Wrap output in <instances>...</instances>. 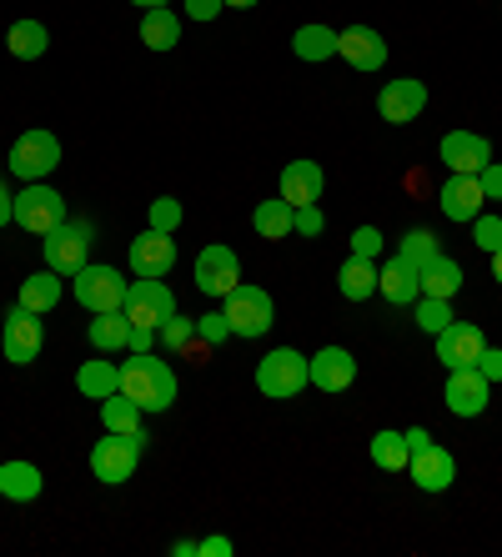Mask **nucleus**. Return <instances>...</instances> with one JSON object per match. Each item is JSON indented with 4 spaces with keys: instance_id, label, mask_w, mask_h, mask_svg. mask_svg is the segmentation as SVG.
Here are the masks:
<instances>
[{
    "instance_id": "nucleus-1",
    "label": "nucleus",
    "mask_w": 502,
    "mask_h": 557,
    "mask_svg": "<svg viewBox=\"0 0 502 557\" xmlns=\"http://www.w3.org/2000/svg\"><path fill=\"white\" fill-rule=\"evenodd\" d=\"M121 397H131L142 412H167L176 403V372L151 351H131V362L121 367Z\"/></svg>"
},
{
    "instance_id": "nucleus-2",
    "label": "nucleus",
    "mask_w": 502,
    "mask_h": 557,
    "mask_svg": "<svg viewBox=\"0 0 502 557\" xmlns=\"http://www.w3.org/2000/svg\"><path fill=\"white\" fill-rule=\"evenodd\" d=\"M302 387H311V372H307V357H302L296 347H277L257 362V392L261 397L292 403Z\"/></svg>"
},
{
    "instance_id": "nucleus-3",
    "label": "nucleus",
    "mask_w": 502,
    "mask_h": 557,
    "mask_svg": "<svg viewBox=\"0 0 502 557\" xmlns=\"http://www.w3.org/2000/svg\"><path fill=\"white\" fill-rule=\"evenodd\" d=\"M90 242H96V226L90 221H71L65 216L51 236H40V251H46V267L56 276H76L90 261Z\"/></svg>"
},
{
    "instance_id": "nucleus-4",
    "label": "nucleus",
    "mask_w": 502,
    "mask_h": 557,
    "mask_svg": "<svg viewBox=\"0 0 502 557\" xmlns=\"http://www.w3.org/2000/svg\"><path fill=\"white\" fill-rule=\"evenodd\" d=\"M126 276L117 272V267H101V261H96V267H81L76 276H71V297L81 301V307L86 311H96V317H101V311H121L126 307Z\"/></svg>"
},
{
    "instance_id": "nucleus-5",
    "label": "nucleus",
    "mask_w": 502,
    "mask_h": 557,
    "mask_svg": "<svg viewBox=\"0 0 502 557\" xmlns=\"http://www.w3.org/2000/svg\"><path fill=\"white\" fill-rule=\"evenodd\" d=\"M146 432H131V437H121V432H106L96 447H90V472H96V482H131V472H136V462H142V447H146Z\"/></svg>"
},
{
    "instance_id": "nucleus-6",
    "label": "nucleus",
    "mask_w": 502,
    "mask_h": 557,
    "mask_svg": "<svg viewBox=\"0 0 502 557\" xmlns=\"http://www.w3.org/2000/svg\"><path fill=\"white\" fill-rule=\"evenodd\" d=\"M126 322L131 326H151V332H161V322H171L176 317V292H171L167 282H151V276H136L126 292Z\"/></svg>"
},
{
    "instance_id": "nucleus-7",
    "label": "nucleus",
    "mask_w": 502,
    "mask_h": 557,
    "mask_svg": "<svg viewBox=\"0 0 502 557\" xmlns=\"http://www.w3.org/2000/svg\"><path fill=\"white\" fill-rule=\"evenodd\" d=\"M65 221V196L51 191L46 182H26V191L15 196V226H26L30 236H51Z\"/></svg>"
},
{
    "instance_id": "nucleus-8",
    "label": "nucleus",
    "mask_w": 502,
    "mask_h": 557,
    "mask_svg": "<svg viewBox=\"0 0 502 557\" xmlns=\"http://www.w3.org/2000/svg\"><path fill=\"white\" fill-rule=\"evenodd\" d=\"M61 166V141L51 131H21L11 146V171L21 182H46L51 171Z\"/></svg>"
},
{
    "instance_id": "nucleus-9",
    "label": "nucleus",
    "mask_w": 502,
    "mask_h": 557,
    "mask_svg": "<svg viewBox=\"0 0 502 557\" xmlns=\"http://www.w3.org/2000/svg\"><path fill=\"white\" fill-rule=\"evenodd\" d=\"M226 322H232V337H267L271 332V317H277V307H271V297L261 292V286H236L232 297H226Z\"/></svg>"
},
{
    "instance_id": "nucleus-10",
    "label": "nucleus",
    "mask_w": 502,
    "mask_h": 557,
    "mask_svg": "<svg viewBox=\"0 0 502 557\" xmlns=\"http://www.w3.org/2000/svg\"><path fill=\"white\" fill-rule=\"evenodd\" d=\"M40 342H46V332H40V311H30V307H21V301H15V307L5 311V332H0L5 362L30 367L40 357Z\"/></svg>"
},
{
    "instance_id": "nucleus-11",
    "label": "nucleus",
    "mask_w": 502,
    "mask_h": 557,
    "mask_svg": "<svg viewBox=\"0 0 502 557\" xmlns=\"http://www.w3.org/2000/svg\"><path fill=\"white\" fill-rule=\"evenodd\" d=\"M196 286L207 292V297H232L236 286H242V261H236L232 247H221V242H211V247H201V257H196Z\"/></svg>"
},
{
    "instance_id": "nucleus-12",
    "label": "nucleus",
    "mask_w": 502,
    "mask_h": 557,
    "mask_svg": "<svg viewBox=\"0 0 502 557\" xmlns=\"http://www.w3.org/2000/svg\"><path fill=\"white\" fill-rule=\"evenodd\" d=\"M488 397H492V382L477 372V367H457V372H448L442 403H448L452 417H482L488 412Z\"/></svg>"
},
{
    "instance_id": "nucleus-13",
    "label": "nucleus",
    "mask_w": 502,
    "mask_h": 557,
    "mask_svg": "<svg viewBox=\"0 0 502 557\" xmlns=\"http://www.w3.org/2000/svg\"><path fill=\"white\" fill-rule=\"evenodd\" d=\"M438 156L452 176H477V171L492 161V146H488V136H477V131H448Z\"/></svg>"
},
{
    "instance_id": "nucleus-14",
    "label": "nucleus",
    "mask_w": 502,
    "mask_h": 557,
    "mask_svg": "<svg viewBox=\"0 0 502 557\" xmlns=\"http://www.w3.org/2000/svg\"><path fill=\"white\" fill-rule=\"evenodd\" d=\"M336 55H342L352 71L372 76V71L387 65V40L377 36L372 26H347V30H336Z\"/></svg>"
},
{
    "instance_id": "nucleus-15",
    "label": "nucleus",
    "mask_w": 502,
    "mask_h": 557,
    "mask_svg": "<svg viewBox=\"0 0 502 557\" xmlns=\"http://www.w3.org/2000/svg\"><path fill=\"white\" fill-rule=\"evenodd\" d=\"M377 111H382L387 126H407V121H417L427 111V86L413 76L402 81H387L382 96H377Z\"/></svg>"
},
{
    "instance_id": "nucleus-16",
    "label": "nucleus",
    "mask_w": 502,
    "mask_h": 557,
    "mask_svg": "<svg viewBox=\"0 0 502 557\" xmlns=\"http://www.w3.org/2000/svg\"><path fill=\"white\" fill-rule=\"evenodd\" d=\"M171 267H176V242H171V232H151V226H146V232L131 242V272L161 282V276H171Z\"/></svg>"
},
{
    "instance_id": "nucleus-17",
    "label": "nucleus",
    "mask_w": 502,
    "mask_h": 557,
    "mask_svg": "<svg viewBox=\"0 0 502 557\" xmlns=\"http://www.w3.org/2000/svg\"><path fill=\"white\" fill-rule=\"evenodd\" d=\"M482 347H488V337H482V326H473V322H452V326L438 332V362L448 367V372H457V367H477Z\"/></svg>"
},
{
    "instance_id": "nucleus-18",
    "label": "nucleus",
    "mask_w": 502,
    "mask_h": 557,
    "mask_svg": "<svg viewBox=\"0 0 502 557\" xmlns=\"http://www.w3.org/2000/svg\"><path fill=\"white\" fill-rule=\"evenodd\" d=\"M307 372L317 392H347L357 382V357L347 347H322L317 357H307Z\"/></svg>"
},
{
    "instance_id": "nucleus-19",
    "label": "nucleus",
    "mask_w": 502,
    "mask_h": 557,
    "mask_svg": "<svg viewBox=\"0 0 502 557\" xmlns=\"http://www.w3.org/2000/svg\"><path fill=\"white\" fill-rule=\"evenodd\" d=\"M407 467H413V482L423 493H448L452 482H457V457L448 447H438V442H427L423 453H413Z\"/></svg>"
},
{
    "instance_id": "nucleus-20",
    "label": "nucleus",
    "mask_w": 502,
    "mask_h": 557,
    "mask_svg": "<svg viewBox=\"0 0 502 557\" xmlns=\"http://www.w3.org/2000/svg\"><path fill=\"white\" fill-rule=\"evenodd\" d=\"M322 186H327V176H322L317 161H292V166L282 171V201L286 207H317V201H322Z\"/></svg>"
},
{
    "instance_id": "nucleus-21",
    "label": "nucleus",
    "mask_w": 502,
    "mask_h": 557,
    "mask_svg": "<svg viewBox=\"0 0 502 557\" xmlns=\"http://www.w3.org/2000/svg\"><path fill=\"white\" fill-rule=\"evenodd\" d=\"M482 201H488V196H482V182H477V176H452V182L438 191V207L448 221H473L477 211H482Z\"/></svg>"
},
{
    "instance_id": "nucleus-22",
    "label": "nucleus",
    "mask_w": 502,
    "mask_h": 557,
    "mask_svg": "<svg viewBox=\"0 0 502 557\" xmlns=\"http://www.w3.org/2000/svg\"><path fill=\"white\" fill-rule=\"evenodd\" d=\"M40 487H46V478H40V467L36 462H0V497L5 503H36Z\"/></svg>"
},
{
    "instance_id": "nucleus-23",
    "label": "nucleus",
    "mask_w": 502,
    "mask_h": 557,
    "mask_svg": "<svg viewBox=\"0 0 502 557\" xmlns=\"http://www.w3.org/2000/svg\"><path fill=\"white\" fill-rule=\"evenodd\" d=\"M417 286H423V297H442V301H452L457 292H463V267L452 257H432L417 272Z\"/></svg>"
},
{
    "instance_id": "nucleus-24",
    "label": "nucleus",
    "mask_w": 502,
    "mask_h": 557,
    "mask_svg": "<svg viewBox=\"0 0 502 557\" xmlns=\"http://www.w3.org/2000/svg\"><path fill=\"white\" fill-rule=\"evenodd\" d=\"M377 292H382L392 307H413V301L423 297V286H417V272H413V267H402L397 257H392L382 272H377Z\"/></svg>"
},
{
    "instance_id": "nucleus-25",
    "label": "nucleus",
    "mask_w": 502,
    "mask_h": 557,
    "mask_svg": "<svg viewBox=\"0 0 502 557\" xmlns=\"http://www.w3.org/2000/svg\"><path fill=\"white\" fill-rule=\"evenodd\" d=\"M46 46H51V30L40 26V21H11V30H5V51L15 61H40Z\"/></svg>"
},
{
    "instance_id": "nucleus-26",
    "label": "nucleus",
    "mask_w": 502,
    "mask_h": 557,
    "mask_svg": "<svg viewBox=\"0 0 502 557\" xmlns=\"http://www.w3.org/2000/svg\"><path fill=\"white\" fill-rule=\"evenodd\" d=\"M336 292L347 301H367L377 292V261H362V257H347L342 272H336Z\"/></svg>"
},
{
    "instance_id": "nucleus-27",
    "label": "nucleus",
    "mask_w": 502,
    "mask_h": 557,
    "mask_svg": "<svg viewBox=\"0 0 502 557\" xmlns=\"http://www.w3.org/2000/svg\"><path fill=\"white\" fill-rule=\"evenodd\" d=\"M142 40L151 46V51H176V40H181V21L171 5H156V11L142 15Z\"/></svg>"
},
{
    "instance_id": "nucleus-28",
    "label": "nucleus",
    "mask_w": 502,
    "mask_h": 557,
    "mask_svg": "<svg viewBox=\"0 0 502 557\" xmlns=\"http://www.w3.org/2000/svg\"><path fill=\"white\" fill-rule=\"evenodd\" d=\"M76 387L86 392L90 403H106V397H117L121 392V367L117 362H86L76 372Z\"/></svg>"
},
{
    "instance_id": "nucleus-29",
    "label": "nucleus",
    "mask_w": 502,
    "mask_h": 557,
    "mask_svg": "<svg viewBox=\"0 0 502 557\" xmlns=\"http://www.w3.org/2000/svg\"><path fill=\"white\" fill-rule=\"evenodd\" d=\"M61 292H65L61 276L46 267V272H36V276H26V282H21V307H30V311H40V317H46V311H56Z\"/></svg>"
},
{
    "instance_id": "nucleus-30",
    "label": "nucleus",
    "mask_w": 502,
    "mask_h": 557,
    "mask_svg": "<svg viewBox=\"0 0 502 557\" xmlns=\"http://www.w3.org/2000/svg\"><path fill=\"white\" fill-rule=\"evenodd\" d=\"M292 55L296 61H332L336 55V30L332 26H302L292 36Z\"/></svg>"
},
{
    "instance_id": "nucleus-31",
    "label": "nucleus",
    "mask_w": 502,
    "mask_h": 557,
    "mask_svg": "<svg viewBox=\"0 0 502 557\" xmlns=\"http://www.w3.org/2000/svg\"><path fill=\"white\" fill-rule=\"evenodd\" d=\"M126 342H131L126 311H101V317L90 322V347H96V351H121Z\"/></svg>"
},
{
    "instance_id": "nucleus-32",
    "label": "nucleus",
    "mask_w": 502,
    "mask_h": 557,
    "mask_svg": "<svg viewBox=\"0 0 502 557\" xmlns=\"http://www.w3.org/2000/svg\"><path fill=\"white\" fill-rule=\"evenodd\" d=\"M252 226H257V236H267V242H286V236H292V207H286L282 196H277V201H261V207L252 211Z\"/></svg>"
},
{
    "instance_id": "nucleus-33",
    "label": "nucleus",
    "mask_w": 502,
    "mask_h": 557,
    "mask_svg": "<svg viewBox=\"0 0 502 557\" xmlns=\"http://www.w3.org/2000/svg\"><path fill=\"white\" fill-rule=\"evenodd\" d=\"M101 428L106 432H121V437H131V432H142V407L131 403V397H106L101 403Z\"/></svg>"
},
{
    "instance_id": "nucleus-34",
    "label": "nucleus",
    "mask_w": 502,
    "mask_h": 557,
    "mask_svg": "<svg viewBox=\"0 0 502 557\" xmlns=\"http://www.w3.org/2000/svg\"><path fill=\"white\" fill-rule=\"evenodd\" d=\"M432 257H442V247H438V236L427 232V226H417V232L402 236V247H397V261H402V267L423 272V267H427Z\"/></svg>"
},
{
    "instance_id": "nucleus-35",
    "label": "nucleus",
    "mask_w": 502,
    "mask_h": 557,
    "mask_svg": "<svg viewBox=\"0 0 502 557\" xmlns=\"http://www.w3.org/2000/svg\"><path fill=\"white\" fill-rule=\"evenodd\" d=\"M372 462L382 467V472H402V467L413 462L407 437H402V432H372Z\"/></svg>"
},
{
    "instance_id": "nucleus-36",
    "label": "nucleus",
    "mask_w": 502,
    "mask_h": 557,
    "mask_svg": "<svg viewBox=\"0 0 502 557\" xmlns=\"http://www.w3.org/2000/svg\"><path fill=\"white\" fill-rule=\"evenodd\" d=\"M457 317H452V301H442V297H417V326L423 332H432L438 337L442 326H452Z\"/></svg>"
},
{
    "instance_id": "nucleus-37",
    "label": "nucleus",
    "mask_w": 502,
    "mask_h": 557,
    "mask_svg": "<svg viewBox=\"0 0 502 557\" xmlns=\"http://www.w3.org/2000/svg\"><path fill=\"white\" fill-rule=\"evenodd\" d=\"M467 226H473V247H482L488 257L502 247V216H488V211H477Z\"/></svg>"
},
{
    "instance_id": "nucleus-38",
    "label": "nucleus",
    "mask_w": 502,
    "mask_h": 557,
    "mask_svg": "<svg viewBox=\"0 0 502 557\" xmlns=\"http://www.w3.org/2000/svg\"><path fill=\"white\" fill-rule=\"evenodd\" d=\"M176 226H181V201H176V196H156V201H151V232H171V236H176Z\"/></svg>"
},
{
    "instance_id": "nucleus-39",
    "label": "nucleus",
    "mask_w": 502,
    "mask_h": 557,
    "mask_svg": "<svg viewBox=\"0 0 502 557\" xmlns=\"http://www.w3.org/2000/svg\"><path fill=\"white\" fill-rule=\"evenodd\" d=\"M196 337L207 342V347H221V342L232 337V322H226V311H207V317H196Z\"/></svg>"
},
{
    "instance_id": "nucleus-40",
    "label": "nucleus",
    "mask_w": 502,
    "mask_h": 557,
    "mask_svg": "<svg viewBox=\"0 0 502 557\" xmlns=\"http://www.w3.org/2000/svg\"><path fill=\"white\" fill-rule=\"evenodd\" d=\"M156 337L167 342L171 351H186L196 342V322H186V317H171V322H161V332Z\"/></svg>"
},
{
    "instance_id": "nucleus-41",
    "label": "nucleus",
    "mask_w": 502,
    "mask_h": 557,
    "mask_svg": "<svg viewBox=\"0 0 502 557\" xmlns=\"http://www.w3.org/2000/svg\"><path fill=\"white\" fill-rule=\"evenodd\" d=\"M327 216L317 207H292V236H322Z\"/></svg>"
},
{
    "instance_id": "nucleus-42",
    "label": "nucleus",
    "mask_w": 502,
    "mask_h": 557,
    "mask_svg": "<svg viewBox=\"0 0 502 557\" xmlns=\"http://www.w3.org/2000/svg\"><path fill=\"white\" fill-rule=\"evenodd\" d=\"M352 257H362V261L382 257V232H377V226H357V232H352Z\"/></svg>"
},
{
    "instance_id": "nucleus-43",
    "label": "nucleus",
    "mask_w": 502,
    "mask_h": 557,
    "mask_svg": "<svg viewBox=\"0 0 502 557\" xmlns=\"http://www.w3.org/2000/svg\"><path fill=\"white\" fill-rule=\"evenodd\" d=\"M477 182H482V196H488V201H502V161H488V166L477 171Z\"/></svg>"
},
{
    "instance_id": "nucleus-44",
    "label": "nucleus",
    "mask_w": 502,
    "mask_h": 557,
    "mask_svg": "<svg viewBox=\"0 0 502 557\" xmlns=\"http://www.w3.org/2000/svg\"><path fill=\"white\" fill-rule=\"evenodd\" d=\"M477 372L488 376V382H502V347H482V357H477Z\"/></svg>"
},
{
    "instance_id": "nucleus-45",
    "label": "nucleus",
    "mask_w": 502,
    "mask_h": 557,
    "mask_svg": "<svg viewBox=\"0 0 502 557\" xmlns=\"http://www.w3.org/2000/svg\"><path fill=\"white\" fill-rule=\"evenodd\" d=\"M221 11H226V0H186V15H192V21H217Z\"/></svg>"
},
{
    "instance_id": "nucleus-46",
    "label": "nucleus",
    "mask_w": 502,
    "mask_h": 557,
    "mask_svg": "<svg viewBox=\"0 0 502 557\" xmlns=\"http://www.w3.org/2000/svg\"><path fill=\"white\" fill-rule=\"evenodd\" d=\"M236 547L226 537H207V543H196V557H232Z\"/></svg>"
},
{
    "instance_id": "nucleus-47",
    "label": "nucleus",
    "mask_w": 502,
    "mask_h": 557,
    "mask_svg": "<svg viewBox=\"0 0 502 557\" xmlns=\"http://www.w3.org/2000/svg\"><path fill=\"white\" fill-rule=\"evenodd\" d=\"M151 342H156L151 326H131V342H126L131 351H151Z\"/></svg>"
},
{
    "instance_id": "nucleus-48",
    "label": "nucleus",
    "mask_w": 502,
    "mask_h": 557,
    "mask_svg": "<svg viewBox=\"0 0 502 557\" xmlns=\"http://www.w3.org/2000/svg\"><path fill=\"white\" fill-rule=\"evenodd\" d=\"M15 221V196H11V186L0 182V226H11Z\"/></svg>"
},
{
    "instance_id": "nucleus-49",
    "label": "nucleus",
    "mask_w": 502,
    "mask_h": 557,
    "mask_svg": "<svg viewBox=\"0 0 502 557\" xmlns=\"http://www.w3.org/2000/svg\"><path fill=\"white\" fill-rule=\"evenodd\" d=\"M402 437H407V453H423L427 442H432V432H427V428H407Z\"/></svg>"
},
{
    "instance_id": "nucleus-50",
    "label": "nucleus",
    "mask_w": 502,
    "mask_h": 557,
    "mask_svg": "<svg viewBox=\"0 0 502 557\" xmlns=\"http://www.w3.org/2000/svg\"><path fill=\"white\" fill-rule=\"evenodd\" d=\"M492 276H498V286H502V247L492 251Z\"/></svg>"
},
{
    "instance_id": "nucleus-51",
    "label": "nucleus",
    "mask_w": 502,
    "mask_h": 557,
    "mask_svg": "<svg viewBox=\"0 0 502 557\" xmlns=\"http://www.w3.org/2000/svg\"><path fill=\"white\" fill-rule=\"evenodd\" d=\"M131 5H142V11H156V5H171V0H131Z\"/></svg>"
},
{
    "instance_id": "nucleus-52",
    "label": "nucleus",
    "mask_w": 502,
    "mask_h": 557,
    "mask_svg": "<svg viewBox=\"0 0 502 557\" xmlns=\"http://www.w3.org/2000/svg\"><path fill=\"white\" fill-rule=\"evenodd\" d=\"M226 5H236V11H252V5H257V0H226Z\"/></svg>"
}]
</instances>
